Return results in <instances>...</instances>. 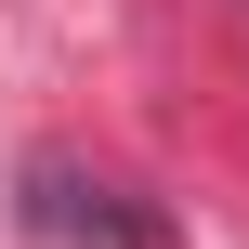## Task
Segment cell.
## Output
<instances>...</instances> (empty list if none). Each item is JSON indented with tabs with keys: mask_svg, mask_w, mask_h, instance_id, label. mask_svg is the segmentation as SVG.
Returning a JSON list of instances; mask_svg holds the SVG:
<instances>
[{
	"mask_svg": "<svg viewBox=\"0 0 249 249\" xmlns=\"http://www.w3.org/2000/svg\"><path fill=\"white\" fill-rule=\"evenodd\" d=\"M26 223L66 249H158V223L118 197V184H79V171H26Z\"/></svg>",
	"mask_w": 249,
	"mask_h": 249,
	"instance_id": "obj_1",
	"label": "cell"
}]
</instances>
